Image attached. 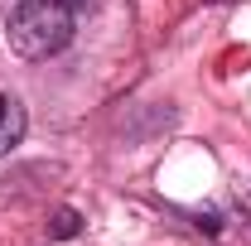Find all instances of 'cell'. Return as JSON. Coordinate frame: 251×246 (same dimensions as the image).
<instances>
[{"instance_id":"obj_3","label":"cell","mask_w":251,"mask_h":246,"mask_svg":"<svg viewBox=\"0 0 251 246\" xmlns=\"http://www.w3.org/2000/svg\"><path fill=\"white\" fill-rule=\"evenodd\" d=\"M77 227H82V217L73 213V208H58V213L49 217V237H58V242H68V237H77Z\"/></svg>"},{"instance_id":"obj_2","label":"cell","mask_w":251,"mask_h":246,"mask_svg":"<svg viewBox=\"0 0 251 246\" xmlns=\"http://www.w3.org/2000/svg\"><path fill=\"white\" fill-rule=\"evenodd\" d=\"M25 130H29V116H25L20 97L0 92V159H5V154H10L20 140H25Z\"/></svg>"},{"instance_id":"obj_5","label":"cell","mask_w":251,"mask_h":246,"mask_svg":"<svg viewBox=\"0 0 251 246\" xmlns=\"http://www.w3.org/2000/svg\"><path fill=\"white\" fill-rule=\"evenodd\" d=\"M68 5H73V10H82V5H87V0H68Z\"/></svg>"},{"instance_id":"obj_1","label":"cell","mask_w":251,"mask_h":246,"mask_svg":"<svg viewBox=\"0 0 251 246\" xmlns=\"http://www.w3.org/2000/svg\"><path fill=\"white\" fill-rule=\"evenodd\" d=\"M5 39L20 58H53L73 44V5L68 0H20L5 20Z\"/></svg>"},{"instance_id":"obj_4","label":"cell","mask_w":251,"mask_h":246,"mask_svg":"<svg viewBox=\"0 0 251 246\" xmlns=\"http://www.w3.org/2000/svg\"><path fill=\"white\" fill-rule=\"evenodd\" d=\"M237 208H242V217L251 222V184H237Z\"/></svg>"}]
</instances>
